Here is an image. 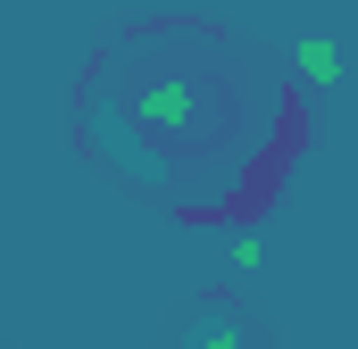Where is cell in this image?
<instances>
[{
  "label": "cell",
  "mask_w": 358,
  "mask_h": 349,
  "mask_svg": "<svg viewBox=\"0 0 358 349\" xmlns=\"http://www.w3.org/2000/svg\"><path fill=\"white\" fill-rule=\"evenodd\" d=\"M183 349H259V333H250V316H242L234 299H208V308H192Z\"/></svg>",
  "instance_id": "7a4b0ae2"
},
{
  "label": "cell",
  "mask_w": 358,
  "mask_h": 349,
  "mask_svg": "<svg viewBox=\"0 0 358 349\" xmlns=\"http://www.w3.org/2000/svg\"><path fill=\"white\" fill-rule=\"evenodd\" d=\"M92 117H108V125H142L150 142H159V158H150V183H167V150H208L217 142V125H225V91L208 67H192V59H159L142 84L125 91H92Z\"/></svg>",
  "instance_id": "6da1fadb"
},
{
  "label": "cell",
  "mask_w": 358,
  "mask_h": 349,
  "mask_svg": "<svg viewBox=\"0 0 358 349\" xmlns=\"http://www.w3.org/2000/svg\"><path fill=\"white\" fill-rule=\"evenodd\" d=\"M300 75H308L317 91H334L342 84V50H334V42H300Z\"/></svg>",
  "instance_id": "3957f363"
}]
</instances>
